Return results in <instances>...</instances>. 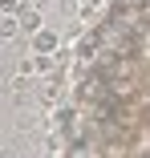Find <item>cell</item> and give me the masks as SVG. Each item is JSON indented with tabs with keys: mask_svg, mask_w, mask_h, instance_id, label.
Returning <instances> with one entry per match:
<instances>
[{
	"mask_svg": "<svg viewBox=\"0 0 150 158\" xmlns=\"http://www.w3.org/2000/svg\"><path fill=\"white\" fill-rule=\"evenodd\" d=\"M16 134H28V138H41V134H49L53 126H49V118L45 114H37V110H16V126H12Z\"/></svg>",
	"mask_w": 150,
	"mask_h": 158,
	"instance_id": "6da1fadb",
	"label": "cell"
},
{
	"mask_svg": "<svg viewBox=\"0 0 150 158\" xmlns=\"http://www.w3.org/2000/svg\"><path fill=\"white\" fill-rule=\"evenodd\" d=\"M16 20H20V33H24V37H33V33H41V28H45V12L33 4V0H24V4H20Z\"/></svg>",
	"mask_w": 150,
	"mask_h": 158,
	"instance_id": "7a4b0ae2",
	"label": "cell"
},
{
	"mask_svg": "<svg viewBox=\"0 0 150 158\" xmlns=\"http://www.w3.org/2000/svg\"><path fill=\"white\" fill-rule=\"evenodd\" d=\"M28 45H33V53H45V57H53V53L61 49L65 41H61V28H41V33H33V37H28Z\"/></svg>",
	"mask_w": 150,
	"mask_h": 158,
	"instance_id": "3957f363",
	"label": "cell"
},
{
	"mask_svg": "<svg viewBox=\"0 0 150 158\" xmlns=\"http://www.w3.org/2000/svg\"><path fill=\"white\" fill-rule=\"evenodd\" d=\"M20 41V20L16 16H0V45H12Z\"/></svg>",
	"mask_w": 150,
	"mask_h": 158,
	"instance_id": "277c9868",
	"label": "cell"
},
{
	"mask_svg": "<svg viewBox=\"0 0 150 158\" xmlns=\"http://www.w3.org/2000/svg\"><path fill=\"white\" fill-rule=\"evenodd\" d=\"M0 158H20V150L16 146H0Z\"/></svg>",
	"mask_w": 150,
	"mask_h": 158,
	"instance_id": "5b68a950",
	"label": "cell"
},
{
	"mask_svg": "<svg viewBox=\"0 0 150 158\" xmlns=\"http://www.w3.org/2000/svg\"><path fill=\"white\" fill-rule=\"evenodd\" d=\"M33 4H37V8L45 12V8H53V4H57V0H33Z\"/></svg>",
	"mask_w": 150,
	"mask_h": 158,
	"instance_id": "8992f818",
	"label": "cell"
},
{
	"mask_svg": "<svg viewBox=\"0 0 150 158\" xmlns=\"http://www.w3.org/2000/svg\"><path fill=\"white\" fill-rule=\"evenodd\" d=\"M0 89H4V77H0Z\"/></svg>",
	"mask_w": 150,
	"mask_h": 158,
	"instance_id": "52a82bcc",
	"label": "cell"
}]
</instances>
